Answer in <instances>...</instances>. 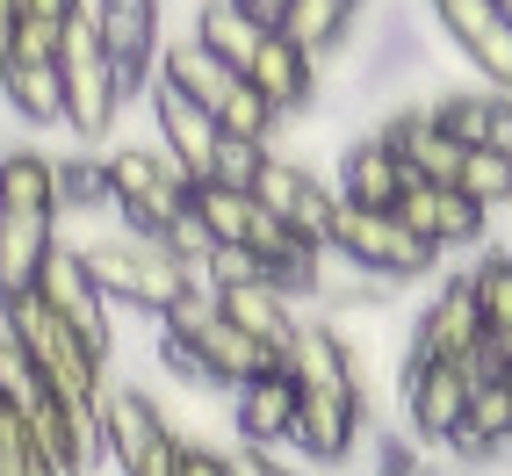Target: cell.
<instances>
[{"label":"cell","instance_id":"6da1fadb","mask_svg":"<svg viewBox=\"0 0 512 476\" xmlns=\"http://www.w3.org/2000/svg\"><path fill=\"white\" fill-rule=\"evenodd\" d=\"M58 246V188L44 152H0V303L37 289V267Z\"/></svg>","mask_w":512,"mask_h":476},{"label":"cell","instance_id":"7a4b0ae2","mask_svg":"<svg viewBox=\"0 0 512 476\" xmlns=\"http://www.w3.org/2000/svg\"><path fill=\"white\" fill-rule=\"evenodd\" d=\"M80 260H87L94 289L109 296V311H152V318H166V311L195 289V267L174 260L159 238L101 231V238H80Z\"/></svg>","mask_w":512,"mask_h":476},{"label":"cell","instance_id":"3957f363","mask_svg":"<svg viewBox=\"0 0 512 476\" xmlns=\"http://www.w3.org/2000/svg\"><path fill=\"white\" fill-rule=\"evenodd\" d=\"M15 325V339L29 347V361H37V376L44 390L65 404V412H101V397H109V361H101L87 339L65 325L44 296H15V303H0Z\"/></svg>","mask_w":512,"mask_h":476},{"label":"cell","instance_id":"277c9868","mask_svg":"<svg viewBox=\"0 0 512 476\" xmlns=\"http://www.w3.org/2000/svg\"><path fill=\"white\" fill-rule=\"evenodd\" d=\"M101 166H109V195H116V210H109L116 231L166 238V224L188 210L195 181H181V166L166 159L159 145H116V152H101Z\"/></svg>","mask_w":512,"mask_h":476},{"label":"cell","instance_id":"5b68a950","mask_svg":"<svg viewBox=\"0 0 512 476\" xmlns=\"http://www.w3.org/2000/svg\"><path fill=\"white\" fill-rule=\"evenodd\" d=\"M58 94H65V130H73L80 145L116 138L123 87H116V65H109V51H101L87 15L65 22V37H58Z\"/></svg>","mask_w":512,"mask_h":476},{"label":"cell","instance_id":"8992f818","mask_svg":"<svg viewBox=\"0 0 512 476\" xmlns=\"http://www.w3.org/2000/svg\"><path fill=\"white\" fill-rule=\"evenodd\" d=\"M325 246H332L339 260H354L361 275L390 282V289H404V282H419V275H433V267H440V253L426 246L419 231H404L397 210H354V202H339Z\"/></svg>","mask_w":512,"mask_h":476},{"label":"cell","instance_id":"52a82bcc","mask_svg":"<svg viewBox=\"0 0 512 476\" xmlns=\"http://www.w3.org/2000/svg\"><path fill=\"white\" fill-rule=\"evenodd\" d=\"M0 101L29 123H65V94H58V29L44 22H15L8 44H0Z\"/></svg>","mask_w":512,"mask_h":476},{"label":"cell","instance_id":"ba28073f","mask_svg":"<svg viewBox=\"0 0 512 476\" xmlns=\"http://www.w3.org/2000/svg\"><path fill=\"white\" fill-rule=\"evenodd\" d=\"M159 8L166 0H94L87 8V22H94V37H101V51H109V65H116V87H123V101H138V94H152V65H159Z\"/></svg>","mask_w":512,"mask_h":476},{"label":"cell","instance_id":"9c48e42d","mask_svg":"<svg viewBox=\"0 0 512 476\" xmlns=\"http://www.w3.org/2000/svg\"><path fill=\"white\" fill-rule=\"evenodd\" d=\"M253 202H260L282 231H296L303 246H325V238H332V217H339V188H325L311 166L275 159V152H267L260 181H253Z\"/></svg>","mask_w":512,"mask_h":476},{"label":"cell","instance_id":"30bf717a","mask_svg":"<svg viewBox=\"0 0 512 476\" xmlns=\"http://www.w3.org/2000/svg\"><path fill=\"white\" fill-rule=\"evenodd\" d=\"M29 296H44L51 311H58L65 325H73V332L87 339V347H94L101 361H109V347H116V318H109V296L94 289V275H87L80 246H65V238H58V246L44 253V267H37V289H29Z\"/></svg>","mask_w":512,"mask_h":476},{"label":"cell","instance_id":"8fae6325","mask_svg":"<svg viewBox=\"0 0 512 476\" xmlns=\"http://www.w3.org/2000/svg\"><path fill=\"white\" fill-rule=\"evenodd\" d=\"M426 15L440 22V37L476 65V80L512 94V22L498 15V0H426Z\"/></svg>","mask_w":512,"mask_h":476},{"label":"cell","instance_id":"7c38bea8","mask_svg":"<svg viewBox=\"0 0 512 476\" xmlns=\"http://www.w3.org/2000/svg\"><path fill=\"white\" fill-rule=\"evenodd\" d=\"M469 419V376L462 361H412L404 354V433L440 448Z\"/></svg>","mask_w":512,"mask_h":476},{"label":"cell","instance_id":"4fadbf2b","mask_svg":"<svg viewBox=\"0 0 512 476\" xmlns=\"http://www.w3.org/2000/svg\"><path fill=\"white\" fill-rule=\"evenodd\" d=\"M368 433V397L361 390H296V426L289 448H303L311 462H347Z\"/></svg>","mask_w":512,"mask_h":476},{"label":"cell","instance_id":"5bb4252c","mask_svg":"<svg viewBox=\"0 0 512 476\" xmlns=\"http://www.w3.org/2000/svg\"><path fill=\"white\" fill-rule=\"evenodd\" d=\"M397 217H404V231H419L433 253L476 246V238L491 231V217L476 210V202H469L455 181H404V195H397Z\"/></svg>","mask_w":512,"mask_h":476},{"label":"cell","instance_id":"9a60e30c","mask_svg":"<svg viewBox=\"0 0 512 476\" xmlns=\"http://www.w3.org/2000/svg\"><path fill=\"white\" fill-rule=\"evenodd\" d=\"M152 130H159V152L181 166V181H210V152H217V116L195 109L181 87L152 80Z\"/></svg>","mask_w":512,"mask_h":476},{"label":"cell","instance_id":"2e32d148","mask_svg":"<svg viewBox=\"0 0 512 476\" xmlns=\"http://www.w3.org/2000/svg\"><path fill=\"white\" fill-rule=\"evenodd\" d=\"M231 426H238V448H260V455L289 448V426H296V376L289 368H267V376L238 383L231 390Z\"/></svg>","mask_w":512,"mask_h":476},{"label":"cell","instance_id":"e0dca14e","mask_svg":"<svg viewBox=\"0 0 512 476\" xmlns=\"http://www.w3.org/2000/svg\"><path fill=\"white\" fill-rule=\"evenodd\" d=\"M375 138L397 152V166L412 181H455V166H462V145L440 130L433 101H412V109H397L390 123H375Z\"/></svg>","mask_w":512,"mask_h":476},{"label":"cell","instance_id":"ac0fdd59","mask_svg":"<svg viewBox=\"0 0 512 476\" xmlns=\"http://www.w3.org/2000/svg\"><path fill=\"white\" fill-rule=\"evenodd\" d=\"M246 80H253V94L282 123V116H296V109H311V101H318V58L303 51V44H289L282 29H267L260 51H253V65H246Z\"/></svg>","mask_w":512,"mask_h":476},{"label":"cell","instance_id":"d6986e66","mask_svg":"<svg viewBox=\"0 0 512 476\" xmlns=\"http://www.w3.org/2000/svg\"><path fill=\"white\" fill-rule=\"evenodd\" d=\"M476 339H484V318H476V296L462 275H448L433 289V303L412 318V361H462Z\"/></svg>","mask_w":512,"mask_h":476},{"label":"cell","instance_id":"ffe728a7","mask_svg":"<svg viewBox=\"0 0 512 476\" xmlns=\"http://www.w3.org/2000/svg\"><path fill=\"white\" fill-rule=\"evenodd\" d=\"M433 116H440V130L462 145V152H505L512 159V94H498V87H462V94H440L433 101Z\"/></svg>","mask_w":512,"mask_h":476},{"label":"cell","instance_id":"44dd1931","mask_svg":"<svg viewBox=\"0 0 512 476\" xmlns=\"http://www.w3.org/2000/svg\"><path fill=\"white\" fill-rule=\"evenodd\" d=\"M217 311L246 332V339H260L267 354H289V339H296V325H303V296H289V289H275V282H253V289H224L217 296Z\"/></svg>","mask_w":512,"mask_h":476},{"label":"cell","instance_id":"7402d4cb","mask_svg":"<svg viewBox=\"0 0 512 476\" xmlns=\"http://www.w3.org/2000/svg\"><path fill=\"white\" fill-rule=\"evenodd\" d=\"M404 166H397V152L375 138H354L347 145V159H339V202H354V210H397V195H404Z\"/></svg>","mask_w":512,"mask_h":476},{"label":"cell","instance_id":"603a6c76","mask_svg":"<svg viewBox=\"0 0 512 476\" xmlns=\"http://www.w3.org/2000/svg\"><path fill=\"white\" fill-rule=\"evenodd\" d=\"M188 37H195L202 51H210V58H224V65H231V73H246V65H253V51H260V37H267V29H260L253 15H238V8H231V0H202V8H195V29H188Z\"/></svg>","mask_w":512,"mask_h":476},{"label":"cell","instance_id":"cb8c5ba5","mask_svg":"<svg viewBox=\"0 0 512 476\" xmlns=\"http://www.w3.org/2000/svg\"><path fill=\"white\" fill-rule=\"evenodd\" d=\"M354 22H361V0H289V15H282V37L303 44V51H339L354 37Z\"/></svg>","mask_w":512,"mask_h":476},{"label":"cell","instance_id":"d4e9b609","mask_svg":"<svg viewBox=\"0 0 512 476\" xmlns=\"http://www.w3.org/2000/svg\"><path fill=\"white\" fill-rule=\"evenodd\" d=\"M51 188H58V217H109L116 195H109V166L94 152L73 159H51Z\"/></svg>","mask_w":512,"mask_h":476},{"label":"cell","instance_id":"484cf974","mask_svg":"<svg viewBox=\"0 0 512 476\" xmlns=\"http://www.w3.org/2000/svg\"><path fill=\"white\" fill-rule=\"evenodd\" d=\"M188 202H195V217H202V231H210L217 246H246V231L260 217V202L246 188H224V181H195Z\"/></svg>","mask_w":512,"mask_h":476},{"label":"cell","instance_id":"4316f807","mask_svg":"<svg viewBox=\"0 0 512 476\" xmlns=\"http://www.w3.org/2000/svg\"><path fill=\"white\" fill-rule=\"evenodd\" d=\"M455 188L476 202L484 217H498V210H512V159L505 152H462V166H455Z\"/></svg>","mask_w":512,"mask_h":476},{"label":"cell","instance_id":"83f0119b","mask_svg":"<svg viewBox=\"0 0 512 476\" xmlns=\"http://www.w3.org/2000/svg\"><path fill=\"white\" fill-rule=\"evenodd\" d=\"M37 397H51L44 390V376H37V361H29V347L15 339V325H8V311H0V412H29Z\"/></svg>","mask_w":512,"mask_h":476},{"label":"cell","instance_id":"f1b7e54d","mask_svg":"<svg viewBox=\"0 0 512 476\" xmlns=\"http://www.w3.org/2000/svg\"><path fill=\"white\" fill-rule=\"evenodd\" d=\"M462 282H469V296H476L484 332H512V260H505V253H484Z\"/></svg>","mask_w":512,"mask_h":476},{"label":"cell","instance_id":"f546056e","mask_svg":"<svg viewBox=\"0 0 512 476\" xmlns=\"http://www.w3.org/2000/svg\"><path fill=\"white\" fill-rule=\"evenodd\" d=\"M260 166H267V145H260V138H224V130H217V152H210V181H224V188H246V195H253Z\"/></svg>","mask_w":512,"mask_h":476},{"label":"cell","instance_id":"4dcf8cb0","mask_svg":"<svg viewBox=\"0 0 512 476\" xmlns=\"http://www.w3.org/2000/svg\"><path fill=\"white\" fill-rule=\"evenodd\" d=\"M0 476H65L37 440L22 433V419L15 412H0Z\"/></svg>","mask_w":512,"mask_h":476},{"label":"cell","instance_id":"1f68e13d","mask_svg":"<svg viewBox=\"0 0 512 476\" xmlns=\"http://www.w3.org/2000/svg\"><path fill=\"white\" fill-rule=\"evenodd\" d=\"M87 15V0H15V22H44L65 37V22H80Z\"/></svg>","mask_w":512,"mask_h":476},{"label":"cell","instance_id":"d6a6232c","mask_svg":"<svg viewBox=\"0 0 512 476\" xmlns=\"http://www.w3.org/2000/svg\"><path fill=\"white\" fill-rule=\"evenodd\" d=\"M224 476H303V469L282 462V455H260V448H231L224 455Z\"/></svg>","mask_w":512,"mask_h":476},{"label":"cell","instance_id":"836d02e7","mask_svg":"<svg viewBox=\"0 0 512 476\" xmlns=\"http://www.w3.org/2000/svg\"><path fill=\"white\" fill-rule=\"evenodd\" d=\"M238 15H253L260 29H282V15H289V0H231Z\"/></svg>","mask_w":512,"mask_h":476},{"label":"cell","instance_id":"e575fe53","mask_svg":"<svg viewBox=\"0 0 512 476\" xmlns=\"http://www.w3.org/2000/svg\"><path fill=\"white\" fill-rule=\"evenodd\" d=\"M491 347H498V376H512V332H491Z\"/></svg>","mask_w":512,"mask_h":476},{"label":"cell","instance_id":"d590c367","mask_svg":"<svg viewBox=\"0 0 512 476\" xmlns=\"http://www.w3.org/2000/svg\"><path fill=\"white\" fill-rule=\"evenodd\" d=\"M8 29H15V0H0V44H8Z\"/></svg>","mask_w":512,"mask_h":476},{"label":"cell","instance_id":"8d00e7d4","mask_svg":"<svg viewBox=\"0 0 512 476\" xmlns=\"http://www.w3.org/2000/svg\"><path fill=\"white\" fill-rule=\"evenodd\" d=\"M505 426H512V376H505Z\"/></svg>","mask_w":512,"mask_h":476},{"label":"cell","instance_id":"74e56055","mask_svg":"<svg viewBox=\"0 0 512 476\" xmlns=\"http://www.w3.org/2000/svg\"><path fill=\"white\" fill-rule=\"evenodd\" d=\"M498 15H505V22H512V0H498Z\"/></svg>","mask_w":512,"mask_h":476},{"label":"cell","instance_id":"f35d334b","mask_svg":"<svg viewBox=\"0 0 512 476\" xmlns=\"http://www.w3.org/2000/svg\"><path fill=\"white\" fill-rule=\"evenodd\" d=\"M505 260H512V246H505Z\"/></svg>","mask_w":512,"mask_h":476}]
</instances>
